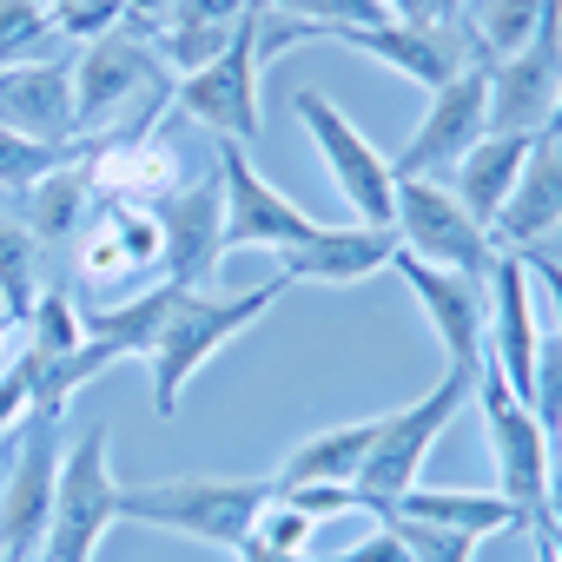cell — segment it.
Masks as SVG:
<instances>
[{
    "label": "cell",
    "mask_w": 562,
    "mask_h": 562,
    "mask_svg": "<svg viewBox=\"0 0 562 562\" xmlns=\"http://www.w3.org/2000/svg\"><path fill=\"white\" fill-rule=\"evenodd\" d=\"M74 278L93 305H113L120 292H146L166 285V245H159V218L153 205H120V199H93L80 238H74Z\"/></svg>",
    "instance_id": "obj_5"
},
{
    "label": "cell",
    "mask_w": 562,
    "mask_h": 562,
    "mask_svg": "<svg viewBox=\"0 0 562 562\" xmlns=\"http://www.w3.org/2000/svg\"><path fill=\"white\" fill-rule=\"evenodd\" d=\"M278 496L271 476H159V483H133L120 490V522H146V529H172V536H199L212 549H245L258 509Z\"/></svg>",
    "instance_id": "obj_2"
},
{
    "label": "cell",
    "mask_w": 562,
    "mask_h": 562,
    "mask_svg": "<svg viewBox=\"0 0 562 562\" xmlns=\"http://www.w3.org/2000/svg\"><path fill=\"white\" fill-rule=\"evenodd\" d=\"M172 292H179V285H146V292H133L126 305H87L80 331H87L93 345H106L113 358H146L153 338H159V325H166V312H172Z\"/></svg>",
    "instance_id": "obj_28"
},
{
    "label": "cell",
    "mask_w": 562,
    "mask_h": 562,
    "mask_svg": "<svg viewBox=\"0 0 562 562\" xmlns=\"http://www.w3.org/2000/svg\"><path fill=\"white\" fill-rule=\"evenodd\" d=\"M457 41L470 67H503L536 41V0H463L457 8Z\"/></svg>",
    "instance_id": "obj_26"
},
{
    "label": "cell",
    "mask_w": 562,
    "mask_h": 562,
    "mask_svg": "<svg viewBox=\"0 0 562 562\" xmlns=\"http://www.w3.org/2000/svg\"><path fill=\"white\" fill-rule=\"evenodd\" d=\"M0 126L21 139L67 146L74 139V67L67 60H27L0 74Z\"/></svg>",
    "instance_id": "obj_20"
},
{
    "label": "cell",
    "mask_w": 562,
    "mask_h": 562,
    "mask_svg": "<svg viewBox=\"0 0 562 562\" xmlns=\"http://www.w3.org/2000/svg\"><path fill=\"white\" fill-rule=\"evenodd\" d=\"M299 120H305V133L318 139V159H325V172L338 179V192H345V205L358 212V225H391V212H397V172H391V159L318 93V87H299Z\"/></svg>",
    "instance_id": "obj_11"
},
{
    "label": "cell",
    "mask_w": 562,
    "mask_h": 562,
    "mask_svg": "<svg viewBox=\"0 0 562 562\" xmlns=\"http://www.w3.org/2000/svg\"><path fill=\"white\" fill-rule=\"evenodd\" d=\"M371 443H378V417H358V424L318 430V437H305V443L285 457V470H278L271 483H278V490H312V483H358V470H364Z\"/></svg>",
    "instance_id": "obj_25"
},
{
    "label": "cell",
    "mask_w": 562,
    "mask_h": 562,
    "mask_svg": "<svg viewBox=\"0 0 562 562\" xmlns=\"http://www.w3.org/2000/svg\"><path fill=\"white\" fill-rule=\"evenodd\" d=\"M278 8L299 14V21H318V27H378V21H391L384 0H278Z\"/></svg>",
    "instance_id": "obj_35"
},
{
    "label": "cell",
    "mask_w": 562,
    "mask_h": 562,
    "mask_svg": "<svg viewBox=\"0 0 562 562\" xmlns=\"http://www.w3.org/2000/svg\"><path fill=\"white\" fill-rule=\"evenodd\" d=\"M470 391H476V371L450 364V371L417 397V404H404V411H384V417H378V443H371V457H364V470H358V496H364V509H371V516H384L404 490H417L430 443L450 430V417L470 404Z\"/></svg>",
    "instance_id": "obj_3"
},
{
    "label": "cell",
    "mask_w": 562,
    "mask_h": 562,
    "mask_svg": "<svg viewBox=\"0 0 562 562\" xmlns=\"http://www.w3.org/2000/svg\"><path fill=\"white\" fill-rule=\"evenodd\" d=\"M14 212H21V225L34 232V245H41V251H60V245H74V238H80V225H87V212H93L87 146H80L67 166H54L47 179H34V186H27V199H21Z\"/></svg>",
    "instance_id": "obj_24"
},
{
    "label": "cell",
    "mask_w": 562,
    "mask_h": 562,
    "mask_svg": "<svg viewBox=\"0 0 562 562\" xmlns=\"http://www.w3.org/2000/svg\"><path fill=\"white\" fill-rule=\"evenodd\" d=\"M153 218H159V245H166V285L205 292L218 258H225V192H218V179L172 186L153 205Z\"/></svg>",
    "instance_id": "obj_14"
},
{
    "label": "cell",
    "mask_w": 562,
    "mask_h": 562,
    "mask_svg": "<svg viewBox=\"0 0 562 562\" xmlns=\"http://www.w3.org/2000/svg\"><path fill=\"white\" fill-rule=\"evenodd\" d=\"M549 133L562 139V93H555V113H549Z\"/></svg>",
    "instance_id": "obj_40"
},
{
    "label": "cell",
    "mask_w": 562,
    "mask_h": 562,
    "mask_svg": "<svg viewBox=\"0 0 562 562\" xmlns=\"http://www.w3.org/2000/svg\"><path fill=\"white\" fill-rule=\"evenodd\" d=\"M54 34H60V21L47 0H0V74L27 67V54H41Z\"/></svg>",
    "instance_id": "obj_31"
},
{
    "label": "cell",
    "mask_w": 562,
    "mask_h": 562,
    "mask_svg": "<svg viewBox=\"0 0 562 562\" xmlns=\"http://www.w3.org/2000/svg\"><path fill=\"white\" fill-rule=\"evenodd\" d=\"M80 146L67 139V146H47V139H21V133H8L0 126V192H27L34 179H47L54 166H67Z\"/></svg>",
    "instance_id": "obj_32"
},
{
    "label": "cell",
    "mask_w": 562,
    "mask_h": 562,
    "mask_svg": "<svg viewBox=\"0 0 562 562\" xmlns=\"http://www.w3.org/2000/svg\"><path fill=\"white\" fill-rule=\"evenodd\" d=\"M391 271L404 278L411 299L424 305V318H430V331L443 338L450 364L476 371V364H483V331H490V285H483V278H463V271H437V265H424V258H411V251H397Z\"/></svg>",
    "instance_id": "obj_15"
},
{
    "label": "cell",
    "mask_w": 562,
    "mask_h": 562,
    "mask_svg": "<svg viewBox=\"0 0 562 562\" xmlns=\"http://www.w3.org/2000/svg\"><path fill=\"white\" fill-rule=\"evenodd\" d=\"M21 345L47 364V358H67V351H80L87 345V331H80V312H74V292L67 285H41V299H34V312H27V325H21Z\"/></svg>",
    "instance_id": "obj_30"
},
{
    "label": "cell",
    "mask_w": 562,
    "mask_h": 562,
    "mask_svg": "<svg viewBox=\"0 0 562 562\" xmlns=\"http://www.w3.org/2000/svg\"><path fill=\"white\" fill-rule=\"evenodd\" d=\"M437 8H443V14H450V21H457V8H463V0H437Z\"/></svg>",
    "instance_id": "obj_41"
},
{
    "label": "cell",
    "mask_w": 562,
    "mask_h": 562,
    "mask_svg": "<svg viewBox=\"0 0 562 562\" xmlns=\"http://www.w3.org/2000/svg\"><path fill=\"white\" fill-rule=\"evenodd\" d=\"M529 411H536V424H542V437L555 443L562 437V338L549 331L542 345H536V378H529Z\"/></svg>",
    "instance_id": "obj_34"
},
{
    "label": "cell",
    "mask_w": 562,
    "mask_h": 562,
    "mask_svg": "<svg viewBox=\"0 0 562 562\" xmlns=\"http://www.w3.org/2000/svg\"><path fill=\"white\" fill-rule=\"evenodd\" d=\"M384 529L404 542L411 562H470V549H476V536L443 529V522H417V516H384Z\"/></svg>",
    "instance_id": "obj_33"
},
{
    "label": "cell",
    "mask_w": 562,
    "mask_h": 562,
    "mask_svg": "<svg viewBox=\"0 0 562 562\" xmlns=\"http://www.w3.org/2000/svg\"><path fill=\"white\" fill-rule=\"evenodd\" d=\"M555 232H562V139L536 133L490 238H496V251H536V238H555Z\"/></svg>",
    "instance_id": "obj_19"
},
{
    "label": "cell",
    "mask_w": 562,
    "mask_h": 562,
    "mask_svg": "<svg viewBox=\"0 0 562 562\" xmlns=\"http://www.w3.org/2000/svg\"><path fill=\"white\" fill-rule=\"evenodd\" d=\"M318 41H338L404 80H417L424 93H437L443 80H457L470 60H463V41L457 27H411V21H378V27H318Z\"/></svg>",
    "instance_id": "obj_17"
},
{
    "label": "cell",
    "mask_w": 562,
    "mask_h": 562,
    "mask_svg": "<svg viewBox=\"0 0 562 562\" xmlns=\"http://www.w3.org/2000/svg\"><path fill=\"white\" fill-rule=\"evenodd\" d=\"M258 27H251V8L238 14V27H232V47L212 60V67H199V74H186L179 87H172V113L179 120H192V126H205L212 139H258Z\"/></svg>",
    "instance_id": "obj_10"
},
{
    "label": "cell",
    "mask_w": 562,
    "mask_h": 562,
    "mask_svg": "<svg viewBox=\"0 0 562 562\" xmlns=\"http://www.w3.org/2000/svg\"><path fill=\"white\" fill-rule=\"evenodd\" d=\"M34 299H41V245L14 205H0V312L14 325H27Z\"/></svg>",
    "instance_id": "obj_29"
},
{
    "label": "cell",
    "mask_w": 562,
    "mask_h": 562,
    "mask_svg": "<svg viewBox=\"0 0 562 562\" xmlns=\"http://www.w3.org/2000/svg\"><path fill=\"white\" fill-rule=\"evenodd\" d=\"M106 443H113V430H106V424H87V430H80V443L60 457L54 522H47L41 562H93L100 536L120 522V483H113Z\"/></svg>",
    "instance_id": "obj_6"
},
{
    "label": "cell",
    "mask_w": 562,
    "mask_h": 562,
    "mask_svg": "<svg viewBox=\"0 0 562 562\" xmlns=\"http://www.w3.org/2000/svg\"><path fill=\"white\" fill-rule=\"evenodd\" d=\"M549 457H562V437H555V443H549Z\"/></svg>",
    "instance_id": "obj_43"
},
{
    "label": "cell",
    "mask_w": 562,
    "mask_h": 562,
    "mask_svg": "<svg viewBox=\"0 0 562 562\" xmlns=\"http://www.w3.org/2000/svg\"><path fill=\"white\" fill-rule=\"evenodd\" d=\"M483 133H490V67H463L457 80H443L430 93V113L417 120V133L391 159V172L397 179H443Z\"/></svg>",
    "instance_id": "obj_13"
},
{
    "label": "cell",
    "mask_w": 562,
    "mask_h": 562,
    "mask_svg": "<svg viewBox=\"0 0 562 562\" xmlns=\"http://www.w3.org/2000/svg\"><path fill=\"white\" fill-rule=\"evenodd\" d=\"M522 159H529V139H522V133H483V139L450 166V192H457V205H463L483 232H490L496 212L509 205Z\"/></svg>",
    "instance_id": "obj_23"
},
{
    "label": "cell",
    "mask_w": 562,
    "mask_h": 562,
    "mask_svg": "<svg viewBox=\"0 0 562 562\" xmlns=\"http://www.w3.org/2000/svg\"><path fill=\"white\" fill-rule=\"evenodd\" d=\"M27 404H34V351L21 345L8 364H0V437L27 417Z\"/></svg>",
    "instance_id": "obj_36"
},
{
    "label": "cell",
    "mask_w": 562,
    "mask_h": 562,
    "mask_svg": "<svg viewBox=\"0 0 562 562\" xmlns=\"http://www.w3.org/2000/svg\"><path fill=\"white\" fill-rule=\"evenodd\" d=\"M172 67L159 60V47L133 27V21H120L113 34H100V41H87L80 47V60H74V133L80 126H100L106 113H120V106H146V100H172Z\"/></svg>",
    "instance_id": "obj_7"
},
{
    "label": "cell",
    "mask_w": 562,
    "mask_h": 562,
    "mask_svg": "<svg viewBox=\"0 0 562 562\" xmlns=\"http://www.w3.org/2000/svg\"><path fill=\"white\" fill-rule=\"evenodd\" d=\"M47 8H54V14H60V8H74V0H47Z\"/></svg>",
    "instance_id": "obj_42"
},
{
    "label": "cell",
    "mask_w": 562,
    "mask_h": 562,
    "mask_svg": "<svg viewBox=\"0 0 562 562\" xmlns=\"http://www.w3.org/2000/svg\"><path fill=\"white\" fill-rule=\"evenodd\" d=\"M470 404L483 411V430H490V450H496V496L509 509H522V522H549V437H542L536 411L490 364H476Z\"/></svg>",
    "instance_id": "obj_8"
},
{
    "label": "cell",
    "mask_w": 562,
    "mask_h": 562,
    "mask_svg": "<svg viewBox=\"0 0 562 562\" xmlns=\"http://www.w3.org/2000/svg\"><path fill=\"white\" fill-rule=\"evenodd\" d=\"M87 179L93 199H120V205H159L179 186V153L172 139L146 133V139H93L87 146Z\"/></svg>",
    "instance_id": "obj_21"
},
{
    "label": "cell",
    "mask_w": 562,
    "mask_h": 562,
    "mask_svg": "<svg viewBox=\"0 0 562 562\" xmlns=\"http://www.w3.org/2000/svg\"><path fill=\"white\" fill-rule=\"evenodd\" d=\"M14 338H21V325H14L8 312H0V364H8V358H14Z\"/></svg>",
    "instance_id": "obj_39"
},
{
    "label": "cell",
    "mask_w": 562,
    "mask_h": 562,
    "mask_svg": "<svg viewBox=\"0 0 562 562\" xmlns=\"http://www.w3.org/2000/svg\"><path fill=\"white\" fill-rule=\"evenodd\" d=\"M549 258H555V251H549Z\"/></svg>",
    "instance_id": "obj_44"
},
{
    "label": "cell",
    "mask_w": 562,
    "mask_h": 562,
    "mask_svg": "<svg viewBox=\"0 0 562 562\" xmlns=\"http://www.w3.org/2000/svg\"><path fill=\"white\" fill-rule=\"evenodd\" d=\"M60 424L21 417L0 437V562H41L47 522H54V483H60Z\"/></svg>",
    "instance_id": "obj_4"
},
{
    "label": "cell",
    "mask_w": 562,
    "mask_h": 562,
    "mask_svg": "<svg viewBox=\"0 0 562 562\" xmlns=\"http://www.w3.org/2000/svg\"><path fill=\"white\" fill-rule=\"evenodd\" d=\"M285 285H292V278L271 271V278H258V285H245V292H172V312H166V325H159V338H153V351H146L153 411H159V417H179L186 384H192L232 338H245L278 299H285Z\"/></svg>",
    "instance_id": "obj_1"
},
{
    "label": "cell",
    "mask_w": 562,
    "mask_h": 562,
    "mask_svg": "<svg viewBox=\"0 0 562 562\" xmlns=\"http://www.w3.org/2000/svg\"><path fill=\"white\" fill-rule=\"evenodd\" d=\"M516 258H522V271H529V285H542V292H549L555 338H562V258H549V251H516Z\"/></svg>",
    "instance_id": "obj_37"
},
{
    "label": "cell",
    "mask_w": 562,
    "mask_h": 562,
    "mask_svg": "<svg viewBox=\"0 0 562 562\" xmlns=\"http://www.w3.org/2000/svg\"><path fill=\"white\" fill-rule=\"evenodd\" d=\"M397 251L437 265V271H463V278H490L496 238L457 205V192L443 179H397V212H391Z\"/></svg>",
    "instance_id": "obj_9"
},
{
    "label": "cell",
    "mask_w": 562,
    "mask_h": 562,
    "mask_svg": "<svg viewBox=\"0 0 562 562\" xmlns=\"http://www.w3.org/2000/svg\"><path fill=\"white\" fill-rule=\"evenodd\" d=\"M536 34H562V0H536Z\"/></svg>",
    "instance_id": "obj_38"
},
{
    "label": "cell",
    "mask_w": 562,
    "mask_h": 562,
    "mask_svg": "<svg viewBox=\"0 0 562 562\" xmlns=\"http://www.w3.org/2000/svg\"><path fill=\"white\" fill-rule=\"evenodd\" d=\"M384 516H417V522H443V529H463V536H503V529H529L522 509H509L503 496H483V490H404ZM378 516V522H384Z\"/></svg>",
    "instance_id": "obj_27"
},
{
    "label": "cell",
    "mask_w": 562,
    "mask_h": 562,
    "mask_svg": "<svg viewBox=\"0 0 562 562\" xmlns=\"http://www.w3.org/2000/svg\"><path fill=\"white\" fill-rule=\"evenodd\" d=\"M562 93V34H536L522 54H509L503 67H490V133H549Z\"/></svg>",
    "instance_id": "obj_18"
},
{
    "label": "cell",
    "mask_w": 562,
    "mask_h": 562,
    "mask_svg": "<svg viewBox=\"0 0 562 562\" xmlns=\"http://www.w3.org/2000/svg\"><path fill=\"white\" fill-rule=\"evenodd\" d=\"M218 192H225V251H258V245L292 251L325 225V218H312L305 205H292L278 192L238 139H218Z\"/></svg>",
    "instance_id": "obj_12"
},
{
    "label": "cell",
    "mask_w": 562,
    "mask_h": 562,
    "mask_svg": "<svg viewBox=\"0 0 562 562\" xmlns=\"http://www.w3.org/2000/svg\"><path fill=\"white\" fill-rule=\"evenodd\" d=\"M490 331H483V364L529 404V378H536V345H542V325H536V299H529V271L516 251H496L490 258Z\"/></svg>",
    "instance_id": "obj_16"
},
{
    "label": "cell",
    "mask_w": 562,
    "mask_h": 562,
    "mask_svg": "<svg viewBox=\"0 0 562 562\" xmlns=\"http://www.w3.org/2000/svg\"><path fill=\"white\" fill-rule=\"evenodd\" d=\"M397 258L391 225H318L305 245L285 251V278H312V285H364L371 271Z\"/></svg>",
    "instance_id": "obj_22"
}]
</instances>
